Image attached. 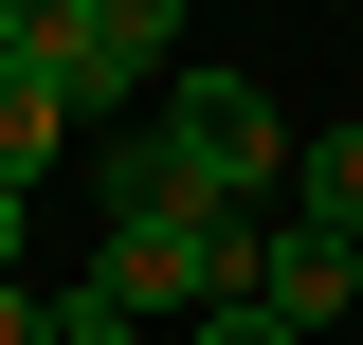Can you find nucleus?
Wrapping results in <instances>:
<instances>
[{
    "label": "nucleus",
    "mask_w": 363,
    "mask_h": 345,
    "mask_svg": "<svg viewBox=\"0 0 363 345\" xmlns=\"http://www.w3.org/2000/svg\"><path fill=\"white\" fill-rule=\"evenodd\" d=\"M0 345H55V291H37V273H0Z\"/></svg>",
    "instance_id": "nucleus-8"
},
{
    "label": "nucleus",
    "mask_w": 363,
    "mask_h": 345,
    "mask_svg": "<svg viewBox=\"0 0 363 345\" xmlns=\"http://www.w3.org/2000/svg\"><path fill=\"white\" fill-rule=\"evenodd\" d=\"M73 146H91V128H73V91H55L37 55H0V182H55Z\"/></svg>",
    "instance_id": "nucleus-4"
},
{
    "label": "nucleus",
    "mask_w": 363,
    "mask_h": 345,
    "mask_svg": "<svg viewBox=\"0 0 363 345\" xmlns=\"http://www.w3.org/2000/svg\"><path fill=\"white\" fill-rule=\"evenodd\" d=\"M255 309L327 345V327L363 309V236H309V218H272V236H255Z\"/></svg>",
    "instance_id": "nucleus-3"
},
{
    "label": "nucleus",
    "mask_w": 363,
    "mask_h": 345,
    "mask_svg": "<svg viewBox=\"0 0 363 345\" xmlns=\"http://www.w3.org/2000/svg\"><path fill=\"white\" fill-rule=\"evenodd\" d=\"M91 37L128 55V73H164V37H182V0H91Z\"/></svg>",
    "instance_id": "nucleus-6"
},
{
    "label": "nucleus",
    "mask_w": 363,
    "mask_h": 345,
    "mask_svg": "<svg viewBox=\"0 0 363 345\" xmlns=\"http://www.w3.org/2000/svg\"><path fill=\"white\" fill-rule=\"evenodd\" d=\"M182 345H309V327H272V309H218V327H182Z\"/></svg>",
    "instance_id": "nucleus-9"
},
{
    "label": "nucleus",
    "mask_w": 363,
    "mask_h": 345,
    "mask_svg": "<svg viewBox=\"0 0 363 345\" xmlns=\"http://www.w3.org/2000/svg\"><path fill=\"white\" fill-rule=\"evenodd\" d=\"M55 345H145V327H128L109 291H55Z\"/></svg>",
    "instance_id": "nucleus-7"
},
{
    "label": "nucleus",
    "mask_w": 363,
    "mask_h": 345,
    "mask_svg": "<svg viewBox=\"0 0 363 345\" xmlns=\"http://www.w3.org/2000/svg\"><path fill=\"white\" fill-rule=\"evenodd\" d=\"M255 236L272 218H218V200H145L91 236V291L128 309V327H218V309H255Z\"/></svg>",
    "instance_id": "nucleus-1"
},
{
    "label": "nucleus",
    "mask_w": 363,
    "mask_h": 345,
    "mask_svg": "<svg viewBox=\"0 0 363 345\" xmlns=\"http://www.w3.org/2000/svg\"><path fill=\"white\" fill-rule=\"evenodd\" d=\"M18 255H37V182H0V273H18Z\"/></svg>",
    "instance_id": "nucleus-10"
},
{
    "label": "nucleus",
    "mask_w": 363,
    "mask_h": 345,
    "mask_svg": "<svg viewBox=\"0 0 363 345\" xmlns=\"http://www.w3.org/2000/svg\"><path fill=\"white\" fill-rule=\"evenodd\" d=\"M145 146H164V182H182V200H218V218L291 200V128H272V91H255V73H218V55L145 91Z\"/></svg>",
    "instance_id": "nucleus-2"
},
{
    "label": "nucleus",
    "mask_w": 363,
    "mask_h": 345,
    "mask_svg": "<svg viewBox=\"0 0 363 345\" xmlns=\"http://www.w3.org/2000/svg\"><path fill=\"white\" fill-rule=\"evenodd\" d=\"M291 218H309V236H363V109L327 146H291Z\"/></svg>",
    "instance_id": "nucleus-5"
}]
</instances>
